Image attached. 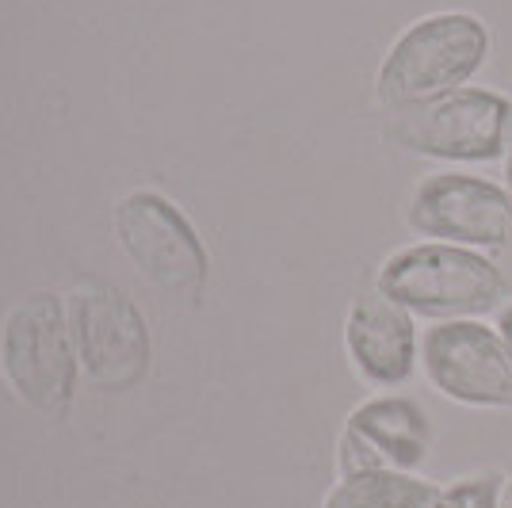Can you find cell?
<instances>
[{
    "instance_id": "obj_1",
    "label": "cell",
    "mask_w": 512,
    "mask_h": 508,
    "mask_svg": "<svg viewBox=\"0 0 512 508\" xmlns=\"http://www.w3.org/2000/svg\"><path fill=\"white\" fill-rule=\"evenodd\" d=\"M490 27L474 12H432L413 20L390 43L375 73V96L386 111L432 104L451 96L490 62Z\"/></svg>"
},
{
    "instance_id": "obj_2",
    "label": "cell",
    "mask_w": 512,
    "mask_h": 508,
    "mask_svg": "<svg viewBox=\"0 0 512 508\" xmlns=\"http://www.w3.org/2000/svg\"><path fill=\"white\" fill-rule=\"evenodd\" d=\"M375 287L425 321L486 318L509 302V279L490 253L444 241H413L394 249L383 260Z\"/></svg>"
},
{
    "instance_id": "obj_3",
    "label": "cell",
    "mask_w": 512,
    "mask_h": 508,
    "mask_svg": "<svg viewBox=\"0 0 512 508\" xmlns=\"http://www.w3.org/2000/svg\"><path fill=\"white\" fill-rule=\"evenodd\" d=\"M0 375L27 409H35L43 417L69 413L81 363H77L62 295L35 291L4 318Z\"/></svg>"
},
{
    "instance_id": "obj_4",
    "label": "cell",
    "mask_w": 512,
    "mask_h": 508,
    "mask_svg": "<svg viewBox=\"0 0 512 508\" xmlns=\"http://www.w3.org/2000/svg\"><path fill=\"white\" fill-rule=\"evenodd\" d=\"M512 130V100L493 88H459L432 104L390 111L383 138L390 146L440 161V165H490L505 161Z\"/></svg>"
},
{
    "instance_id": "obj_5",
    "label": "cell",
    "mask_w": 512,
    "mask_h": 508,
    "mask_svg": "<svg viewBox=\"0 0 512 508\" xmlns=\"http://www.w3.org/2000/svg\"><path fill=\"white\" fill-rule=\"evenodd\" d=\"M115 237L138 276L176 302H199L207 287V249L188 214L161 191H130L115 207Z\"/></svg>"
},
{
    "instance_id": "obj_6",
    "label": "cell",
    "mask_w": 512,
    "mask_h": 508,
    "mask_svg": "<svg viewBox=\"0 0 512 508\" xmlns=\"http://www.w3.org/2000/svg\"><path fill=\"white\" fill-rule=\"evenodd\" d=\"M65 314L81 375L96 390L123 394L150 375V325L123 291L107 283H81L65 302Z\"/></svg>"
},
{
    "instance_id": "obj_7",
    "label": "cell",
    "mask_w": 512,
    "mask_h": 508,
    "mask_svg": "<svg viewBox=\"0 0 512 508\" xmlns=\"http://www.w3.org/2000/svg\"><path fill=\"white\" fill-rule=\"evenodd\" d=\"M406 226L421 241L463 245L478 253L512 249V203L505 184L467 169H440L417 180L406 203Z\"/></svg>"
},
{
    "instance_id": "obj_8",
    "label": "cell",
    "mask_w": 512,
    "mask_h": 508,
    "mask_svg": "<svg viewBox=\"0 0 512 508\" xmlns=\"http://www.w3.org/2000/svg\"><path fill=\"white\" fill-rule=\"evenodd\" d=\"M421 375L463 409H512V356L486 318L428 321L421 329Z\"/></svg>"
},
{
    "instance_id": "obj_9",
    "label": "cell",
    "mask_w": 512,
    "mask_h": 508,
    "mask_svg": "<svg viewBox=\"0 0 512 508\" xmlns=\"http://www.w3.org/2000/svg\"><path fill=\"white\" fill-rule=\"evenodd\" d=\"M432 455V421L425 405L398 390H383L363 398L344 417L337 440V470H402L421 474Z\"/></svg>"
},
{
    "instance_id": "obj_10",
    "label": "cell",
    "mask_w": 512,
    "mask_h": 508,
    "mask_svg": "<svg viewBox=\"0 0 512 508\" xmlns=\"http://www.w3.org/2000/svg\"><path fill=\"white\" fill-rule=\"evenodd\" d=\"M344 352L356 379L371 390H402L421 371V329L417 318L379 287L352 298L344 318Z\"/></svg>"
},
{
    "instance_id": "obj_11",
    "label": "cell",
    "mask_w": 512,
    "mask_h": 508,
    "mask_svg": "<svg viewBox=\"0 0 512 508\" xmlns=\"http://www.w3.org/2000/svg\"><path fill=\"white\" fill-rule=\"evenodd\" d=\"M436 489L440 486L425 474L356 470L333 482V489L321 497V508H428Z\"/></svg>"
},
{
    "instance_id": "obj_12",
    "label": "cell",
    "mask_w": 512,
    "mask_h": 508,
    "mask_svg": "<svg viewBox=\"0 0 512 508\" xmlns=\"http://www.w3.org/2000/svg\"><path fill=\"white\" fill-rule=\"evenodd\" d=\"M501 489H505V474L482 470L440 486L428 508H501Z\"/></svg>"
},
{
    "instance_id": "obj_13",
    "label": "cell",
    "mask_w": 512,
    "mask_h": 508,
    "mask_svg": "<svg viewBox=\"0 0 512 508\" xmlns=\"http://www.w3.org/2000/svg\"><path fill=\"white\" fill-rule=\"evenodd\" d=\"M497 333H501V340H505V348H509V356H512V298L497 310Z\"/></svg>"
},
{
    "instance_id": "obj_14",
    "label": "cell",
    "mask_w": 512,
    "mask_h": 508,
    "mask_svg": "<svg viewBox=\"0 0 512 508\" xmlns=\"http://www.w3.org/2000/svg\"><path fill=\"white\" fill-rule=\"evenodd\" d=\"M505 191H509V203H512V146L505 153Z\"/></svg>"
},
{
    "instance_id": "obj_15",
    "label": "cell",
    "mask_w": 512,
    "mask_h": 508,
    "mask_svg": "<svg viewBox=\"0 0 512 508\" xmlns=\"http://www.w3.org/2000/svg\"><path fill=\"white\" fill-rule=\"evenodd\" d=\"M501 508H512V474L505 478V489H501Z\"/></svg>"
}]
</instances>
